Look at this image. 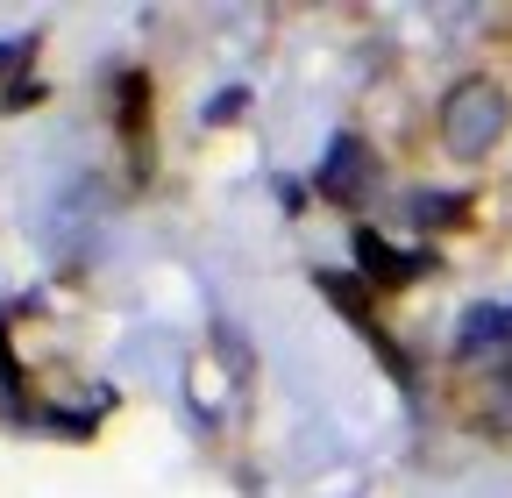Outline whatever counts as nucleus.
I'll use <instances>...</instances> for the list:
<instances>
[{"instance_id":"nucleus-1","label":"nucleus","mask_w":512,"mask_h":498,"mask_svg":"<svg viewBox=\"0 0 512 498\" xmlns=\"http://www.w3.org/2000/svg\"><path fill=\"white\" fill-rule=\"evenodd\" d=\"M498 121H505V100L491 86H470V93L448 100V143H456V150H484L498 136Z\"/></svg>"},{"instance_id":"nucleus-2","label":"nucleus","mask_w":512,"mask_h":498,"mask_svg":"<svg viewBox=\"0 0 512 498\" xmlns=\"http://www.w3.org/2000/svg\"><path fill=\"white\" fill-rule=\"evenodd\" d=\"M363 171H370V164H363V143H356V136H342V143H335V157H328V171H320V193H328V200H349L356 185H363Z\"/></svg>"},{"instance_id":"nucleus-3","label":"nucleus","mask_w":512,"mask_h":498,"mask_svg":"<svg viewBox=\"0 0 512 498\" xmlns=\"http://www.w3.org/2000/svg\"><path fill=\"white\" fill-rule=\"evenodd\" d=\"M356 257H363V271H370V278H384V285H399V278H413V271H420V264H406V257H399V249H384L370 228L356 235Z\"/></svg>"}]
</instances>
